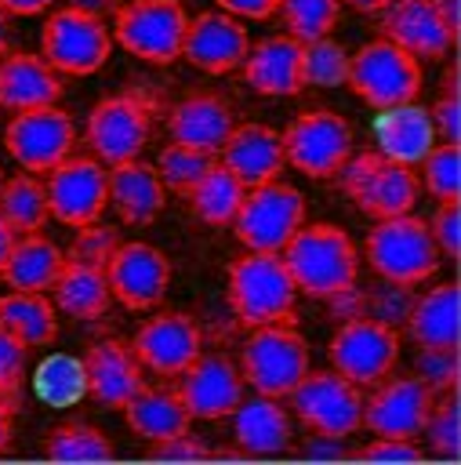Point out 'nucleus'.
I'll use <instances>...</instances> for the list:
<instances>
[{"label": "nucleus", "instance_id": "43", "mask_svg": "<svg viewBox=\"0 0 461 465\" xmlns=\"http://www.w3.org/2000/svg\"><path fill=\"white\" fill-rule=\"evenodd\" d=\"M417 440L428 443L425 454H436V458H446V461H454L461 454V421H457V396L454 392L436 396V407H432Z\"/></svg>", "mask_w": 461, "mask_h": 465}, {"label": "nucleus", "instance_id": "31", "mask_svg": "<svg viewBox=\"0 0 461 465\" xmlns=\"http://www.w3.org/2000/svg\"><path fill=\"white\" fill-rule=\"evenodd\" d=\"M65 265V251L44 232H22L11 243V254L0 269V280L11 291H51Z\"/></svg>", "mask_w": 461, "mask_h": 465}, {"label": "nucleus", "instance_id": "53", "mask_svg": "<svg viewBox=\"0 0 461 465\" xmlns=\"http://www.w3.org/2000/svg\"><path fill=\"white\" fill-rule=\"evenodd\" d=\"M218 11L240 18V22H269L280 11V0H214Z\"/></svg>", "mask_w": 461, "mask_h": 465}, {"label": "nucleus", "instance_id": "61", "mask_svg": "<svg viewBox=\"0 0 461 465\" xmlns=\"http://www.w3.org/2000/svg\"><path fill=\"white\" fill-rule=\"evenodd\" d=\"M11 51V15L0 7V58Z\"/></svg>", "mask_w": 461, "mask_h": 465}, {"label": "nucleus", "instance_id": "6", "mask_svg": "<svg viewBox=\"0 0 461 465\" xmlns=\"http://www.w3.org/2000/svg\"><path fill=\"white\" fill-rule=\"evenodd\" d=\"M421 84H425L421 62L414 54H407L403 47H396L392 40H385V36H374L356 54H348L345 87L378 113L392 109V105L417 102Z\"/></svg>", "mask_w": 461, "mask_h": 465}, {"label": "nucleus", "instance_id": "33", "mask_svg": "<svg viewBox=\"0 0 461 465\" xmlns=\"http://www.w3.org/2000/svg\"><path fill=\"white\" fill-rule=\"evenodd\" d=\"M123 421L134 436L156 443V440H167V436H178L192 425L181 396L174 389H149L142 385L127 403H123Z\"/></svg>", "mask_w": 461, "mask_h": 465}, {"label": "nucleus", "instance_id": "14", "mask_svg": "<svg viewBox=\"0 0 461 465\" xmlns=\"http://www.w3.org/2000/svg\"><path fill=\"white\" fill-rule=\"evenodd\" d=\"M4 149L22 171L47 174L62 160L73 156L76 124L62 105H40V109L15 113L4 127Z\"/></svg>", "mask_w": 461, "mask_h": 465}, {"label": "nucleus", "instance_id": "13", "mask_svg": "<svg viewBox=\"0 0 461 465\" xmlns=\"http://www.w3.org/2000/svg\"><path fill=\"white\" fill-rule=\"evenodd\" d=\"M399 345H403V334L396 327H388L374 316H356V320L338 323V331L327 345V356L338 374H345L359 389H370L396 371Z\"/></svg>", "mask_w": 461, "mask_h": 465}, {"label": "nucleus", "instance_id": "20", "mask_svg": "<svg viewBox=\"0 0 461 465\" xmlns=\"http://www.w3.org/2000/svg\"><path fill=\"white\" fill-rule=\"evenodd\" d=\"M247 51H250V36H247L240 18H232L225 11H200L189 18L181 58L192 69L211 73V76H225V73H236L243 65Z\"/></svg>", "mask_w": 461, "mask_h": 465}, {"label": "nucleus", "instance_id": "62", "mask_svg": "<svg viewBox=\"0 0 461 465\" xmlns=\"http://www.w3.org/2000/svg\"><path fill=\"white\" fill-rule=\"evenodd\" d=\"M4 178H7V174H4V167H0V189H4Z\"/></svg>", "mask_w": 461, "mask_h": 465}, {"label": "nucleus", "instance_id": "4", "mask_svg": "<svg viewBox=\"0 0 461 465\" xmlns=\"http://www.w3.org/2000/svg\"><path fill=\"white\" fill-rule=\"evenodd\" d=\"M363 258L378 280L417 287L428 283L439 269V247L428 232V222L410 214L378 218L363 240Z\"/></svg>", "mask_w": 461, "mask_h": 465}, {"label": "nucleus", "instance_id": "30", "mask_svg": "<svg viewBox=\"0 0 461 465\" xmlns=\"http://www.w3.org/2000/svg\"><path fill=\"white\" fill-rule=\"evenodd\" d=\"M407 334L414 345H439L457 349L461 320H457V280L432 283L428 291L414 294V305L407 312Z\"/></svg>", "mask_w": 461, "mask_h": 465}, {"label": "nucleus", "instance_id": "3", "mask_svg": "<svg viewBox=\"0 0 461 465\" xmlns=\"http://www.w3.org/2000/svg\"><path fill=\"white\" fill-rule=\"evenodd\" d=\"M160 113V94L145 87H127L91 105L83 124V142L105 167L138 160L152 134V116Z\"/></svg>", "mask_w": 461, "mask_h": 465}, {"label": "nucleus", "instance_id": "52", "mask_svg": "<svg viewBox=\"0 0 461 465\" xmlns=\"http://www.w3.org/2000/svg\"><path fill=\"white\" fill-rule=\"evenodd\" d=\"M327 312H330L338 323L356 320V316H367V291L359 287V280L348 283V287H341L338 294H330V298H327Z\"/></svg>", "mask_w": 461, "mask_h": 465}, {"label": "nucleus", "instance_id": "35", "mask_svg": "<svg viewBox=\"0 0 461 465\" xmlns=\"http://www.w3.org/2000/svg\"><path fill=\"white\" fill-rule=\"evenodd\" d=\"M243 193H247V185L221 163V160H214L207 171H203V178L189 189V211L203 222V225H214V229H225V225H232V218H236V211H240V203H243Z\"/></svg>", "mask_w": 461, "mask_h": 465}, {"label": "nucleus", "instance_id": "29", "mask_svg": "<svg viewBox=\"0 0 461 465\" xmlns=\"http://www.w3.org/2000/svg\"><path fill=\"white\" fill-rule=\"evenodd\" d=\"M374 142H378V153L385 160H396L403 167H417L439 138H436V127L428 116V105L407 102V105L381 109L374 116Z\"/></svg>", "mask_w": 461, "mask_h": 465}, {"label": "nucleus", "instance_id": "50", "mask_svg": "<svg viewBox=\"0 0 461 465\" xmlns=\"http://www.w3.org/2000/svg\"><path fill=\"white\" fill-rule=\"evenodd\" d=\"M348 458H359V461H421L425 447H417V440H403V436H374L367 447L348 450Z\"/></svg>", "mask_w": 461, "mask_h": 465}, {"label": "nucleus", "instance_id": "45", "mask_svg": "<svg viewBox=\"0 0 461 465\" xmlns=\"http://www.w3.org/2000/svg\"><path fill=\"white\" fill-rule=\"evenodd\" d=\"M410 305H414V287L381 280L378 287L367 291V316H374V320H381V323H388L396 331H403Z\"/></svg>", "mask_w": 461, "mask_h": 465}, {"label": "nucleus", "instance_id": "40", "mask_svg": "<svg viewBox=\"0 0 461 465\" xmlns=\"http://www.w3.org/2000/svg\"><path fill=\"white\" fill-rule=\"evenodd\" d=\"M287 36L309 44L319 36H330V29L341 18V0H280V11Z\"/></svg>", "mask_w": 461, "mask_h": 465}, {"label": "nucleus", "instance_id": "9", "mask_svg": "<svg viewBox=\"0 0 461 465\" xmlns=\"http://www.w3.org/2000/svg\"><path fill=\"white\" fill-rule=\"evenodd\" d=\"M283 156L305 178H334L341 163L356 153L352 124L334 109H305L283 131Z\"/></svg>", "mask_w": 461, "mask_h": 465}, {"label": "nucleus", "instance_id": "55", "mask_svg": "<svg viewBox=\"0 0 461 465\" xmlns=\"http://www.w3.org/2000/svg\"><path fill=\"white\" fill-rule=\"evenodd\" d=\"M58 0H0V7L11 15V18H33V15H44L51 11Z\"/></svg>", "mask_w": 461, "mask_h": 465}, {"label": "nucleus", "instance_id": "47", "mask_svg": "<svg viewBox=\"0 0 461 465\" xmlns=\"http://www.w3.org/2000/svg\"><path fill=\"white\" fill-rule=\"evenodd\" d=\"M432 127L439 142H461V98H457V69L450 65L443 76V91L439 98L428 105Z\"/></svg>", "mask_w": 461, "mask_h": 465}, {"label": "nucleus", "instance_id": "22", "mask_svg": "<svg viewBox=\"0 0 461 465\" xmlns=\"http://www.w3.org/2000/svg\"><path fill=\"white\" fill-rule=\"evenodd\" d=\"M87 396L109 411H123V403L145 385V367L123 338H98L83 352Z\"/></svg>", "mask_w": 461, "mask_h": 465}, {"label": "nucleus", "instance_id": "51", "mask_svg": "<svg viewBox=\"0 0 461 465\" xmlns=\"http://www.w3.org/2000/svg\"><path fill=\"white\" fill-rule=\"evenodd\" d=\"M149 458H160V461H200V458H211V447L185 429L178 436L149 443Z\"/></svg>", "mask_w": 461, "mask_h": 465}, {"label": "nucleus", "instance_id": "21", "mask_svg": "<svg viewBox=\"0 0 461 465\" xmlns=\"http://www.w3.org/2000/svg\"><path fill=\"white\" fill-rule=\"evenodd\" d=\"M378 29L385 40H392L417 62L446 58L457 44L436 11V0H388L378 11Z\"/></svg>", "mask_w": 461, "mask_h": 465}, {"label": "nucleus", "instance_id": "2", "mask_svg": "<svg viewBox=\"0 0 461 465\" xmlns=\"http://www.w3.org/2000/svg\"><path fill=\"white\" fill-rule=\"evenodd\" d=\"M298 294L327 302L341 287L359 280V251L352 236L334 222H305L280 251Z\"/></svg>", "mask_w": 461, "mask_h": 465}, {"label": "nucleus", "instance_id": "18", "mask_svg": "<svg viewBox=\"0 0 461 465\" xmlns=\"http://www.w3.org/2000/svg\"><path fill=\"white\" fill-rule=\"evenodd\" d=\"M243 374L240 363L225 352H200L178 378L174 392L181 396L192 421H221L243 400Z\"/></svg>", "mask_w": 461, "mask_h": 465}, {"label": "nucleus", "instance_id": "8", "mask_svg": "<svg viewBox=\"0 0 461 465\" xmlns=\"http://www.w3.org/2000/svg\"><path fill=\"white\" fill-rule=\"evenodd\" d=\"M113 44L149 65H171L181 58L189 11L181 0H123L113 15Z\"/></svg>", "mask_w": 461, "mask_h": 465}, {"label": "nucleus", "instance_id": "42", "mask_svg": "<svg viewBox=\"0 0 461 465\" xmlns=\"http://www.w3.org/2000/svg\"><path fill=\"white\" fill-rule=\"evenodd\" d=\"M218 156H211V153H200V149H189V145H181V142H167L163 149H160V156H156V174H160V182H163V189L167 193H178V196H189V189L203 178V171L214 163Z\"/></svg>", "mask_w": 461, "mask_h": 465}, {"label": "nucleus", "instance_id": "57", "mask_svg": "<svg viewBox=\"0 0 461 465\" xmlns=\"http://www.w3.org/2000/svg\"><path fill=\"white\" fill-rule=\"evenodd\" d=\"M11 436H15V400L0 396V454H7Z\"/></svg>", "mask_w": 461, "mask_h": 465}, {"label": "nucleus", "instance_id": "32", "mask_svg": "<svg viewBox=\"0 0 461 465\" xmlns=\"http://www.w3.org/2000/svg\"><path fill=\"white\" fill-rule=\"evenodd\" d=\"M51 302H54L58 312H65L73 320H98L113 302L105 269L65 258L58 280L51 283Z\"/></svg>", "mask_w": 461, "mask_h": 465}, {"label": "nucleus", "instance_id": "19", "mask_svg": "<svg viewBox=\"0 0 461 465\" xmlns=\"http://www.w3.org/2000/svg\"><path fill=\"white\" fill-rule=\"evenodd\" d=\"M131 349L145 371H152L160 378H178L203 352V327L196 323L192 312L163 309L134 331Z\"/></svg>", "mask_w": 461, "mask_h": 465}, {"label": "nucleus", "instance_id": "7", "mask_svg": "<svg viewBox=\"0 0 461 465\" xmlns=\"http://www.w3.org/2000/svg\"><path fill=\"white\" fill-rule=\"evenodd\" d=\"M341 193L367 214V218H396V214H410L417 196H421V182L414 167H403L396 160H385L378 149L367 153H352L341 171L334 174Z\"/></svg>", "mask_w": 461, "mask_h": 465}, {"label": "nucleus", "instance_id": "24", "mask_svg": "<svg viewBox=\"0 0 461 465\" xmlns=\"http://www.w3.org/2000/svg\"><path fill=\"white\" fill-rule=\"evenodd\" d=\"M218 160H221V163H225L247 189L280 178L283 167H287L280 131L269 127V124H254V120L236 124V127L229 131V138H225Z\"/></svg>", "mask_w": 461, "mask_h": 465}, {"label": "nucleus", "instance_id": "15", "mask_svg": "<svg viewBox=\"0 0 461 465\" xmlns=\"http://www.w3.org/2000/svg\"><path fill=\"white\" fill-rule=\"evenodd\" d=\"M44 185H47L51 218L69 229L102 222V214L109 207V167L94 156L73 153L54 171H47Z\"/></svg>", "mask_w": 461, "mask_h": 465}, {"label": "nucleus", "instance_id": "10", "mask_svg": "<svg viewBox=\"0 0 461 465\" xmlns=\"http://www.w3.org/2000/svg\"><path fill=\"white\" fill-rule=\"evenodd\" d=\"M40 54L62 76H91L113 54V29L105 25V18L62 4L44 18Z\"/></svg>", "mask_w": 461, "mask_h": 465}, {"label": "nucleus", "instance_id": "59", "mask_svg": "<svg viewBox=\"0 0 461 465\" xmlns=\"http://www.w3.org/2000/svg\"><path fill=\"white\" fill-rule=\"evenodd\" d=\"M15 229L4 222V214H0V269H4V262H7V254H11V243H15Z\"/></svg>", "mask_w": 461, "mask_h": 465}, {"label": "nucleus", "instance_id": "12", "mask_svg": "<svg viewBox=\"0 0 461 465\" xmlns=\"http://www.w3.org/2000/svg\"><path fill=\"white\" fill-rule=\"evenodd\" d=\"M290 411L309 432L323 436H341L348 440L352 432L363 429V389L352 385L345 374L330 371H305V378L290 389Z\"/></svg>", "mask_w": 461, "mask_h": 465}, {"label": "nucleus", "instance_id": "49", "mask_svg": "<svg viewBox=\"0 0 461 465\" xmlns=\"http://www.w3.org/2000/svg\"><path fill=\"white\" fill-rule=\"evenodd\" d=\"M428 232L439 247V258L457 262V254H461V207H457V200L439 203V211L428 222Z\"/></svg>", "mask_w": 461, "mask_h": 465}, {"label": "nucleus", "instance_id": "44", "mask_svg": "<svg viewBox=\"0 0 461 465\" xmlns=\"http://www.w3.org/2000/svg\"><path fill=\"white\" fill-rule=\"evenodd\" d=\"M414 374L436 392H454L457 389V378H461V360H457V349H439V345H417V356H414Z\"/></svg>", "mask_w": 461, "mask_h": 465}, {"label": "nucleus", "instance_id": "56", "mask_svg": "<svg viewBox=\"0 0 461 465\" xmlns=\"http://www.w3.org/2000/svg\"><path fill=\"white\" fill-rule=\"evenodd\" d=\"M65 4L76 7V11H83V15H94V18H113L123 0H65Z\"/></svg>", "mask_w": 461, "mask_h": 465}, {"label": "nucleus", "instance_id": "26", "mask_svg": "<svg viewBox=\"0 0 461 465\" xmlns=\"http://www.w3.org/2000/svg\"><path fill=\"white\" fill-rule=\"evenodd\" d=\"M229 418H232V440L243 450V458H272L290 450L294 443L290 411L276 396H261V392H254L250 400L243 396Z\"/></svg>", "mask_w": 461, "mask_h": 465}, {"label": "nucleus", "instance_id": "58", "mask_svg": "<svg viewBox=\"0 0 461 465\" xmlns=\"http://www.w3.org/2000/svg\"><path fill=\"white\" fill-rule=\"evenodd\" d=\"M457 7H461V0H436V11H439V18L454 40H457Z\"/></svg>", "mask_w": 461, "mask_h": 465}, {"label": "nucleus", "instance_id": "37", "mask_svg": "<svg viewBox=\"0 0 461 465\" xmlns=\"http://www.w3.org/2000/svg\"><path fill=\"white\" fill-rule=\"evenodd\" d=\"M44 454L54 458V461H105L113 458V440L98 429V425H87V421H65V425H54L44 440Z\"/></svg>", "mask_w": 461, "mask_h": 465}, {"label": "nucleus", "instance_id": "48", "mask_svg": "<svg viewBox=\"0 0 461 465\" xmlns=\"http://www.w3.org/2000/svg\"><path fill=\"white\" fill-rule=\"evenodd\" d=\"M25 360H29V345L0 327V396L18 400V389L25 381Z\"/></svg>", "mask_w": 461, "mask_h": 465}, {"label": "nucleus", "instance_id": "36", "mask_svg": "<svg viewBox=\"0 0 461 465\" xmlns=\"http://www.w3.org/2000/svg\"><path fill=\"white\" fill-rule=\"evenodd\" d=\"M0 214L4 222L22 236V232H44L47 218H51V203H47V185L22 171V174H11L4 178V189H0Z\"/></svg>", "mask_w": 461, "mask_h": 465}, {"label": "nucleus", "instance_id": "17", "mask_svg": "<svg viewBox=\"0 0 461 465\" xmlns=\"http://www.w3.org/2000/svg\"><path fill=\"white\" fill-rule=\"evenodd\" d=\"M432 407L436 392L417 374H388L370 385V396H363V429H370L374 436L417 440Z\"/></svg>", "mask_w": 461, "mask_h": 465}, {"label": "nucleus", "instance_id": "39", "mask_svg": "<svg viewBox=\"0 0 461 465\" xmlns=\"http://www.w3.org/2000/svg\"><path fill=\"white\" fill-rule=\"evenodd\" d=\"M36 396L47 400L51 407H69L80 396H87V378H83V360L73 356H47L36 367Z\"/></svg>", "mask_w": 461, "mask_h": 465}, {"label": "nucleus", "instance_id": "46", "mask_svg": "<svg viewBox=\"0 0 461 465\" xmlns=\"http://www.w3.org/2000/svg\"><path fill=\"white\" fill-rule=\"evenodd\" d=\"M116 247H120L116 229H113V225H102V222H91V225H80V229H76V236H73L65 258L87 262V265H102V269H105V262L113 258Z\"/></svg>", "mask_w": 461, "mask_h": 465}, {"label": "nucleus", "instance_id": "28", "mask_svg": "<svg viewBox=\"0 0 461 465\" xmlns=\"http://www.w3.org/2000/svg\"><path fill=\"white\" fill-rule=\"evenodd\" d=\"M163 203H167V189L152 163L138 156L109 167V207L123 225H134V229L152 225L163 214Z\"/></svg>", "mask_w": 461, "mask_h": 465}, {"label": "nucleus", "instance_id": "23", "mask_svg": "<svg viewBox=\"0 0 461 465\" xmlns=\"http://www.w3.org/2000/svg\"><path fill=\"white\" fill-rule=\"evenodd\" d=\"M232 127H236V113L214 91H192V94H185L181 102H174L167 109L171 142H181V145L211 153V156L221 153V145H225Z\"/></svg>", "mask_w": 461, "mask_h": 465}, {"label": "nucleus", "instance_id": "38", "mask_svg": "<svg viewBox=\"0 0 461 465\" xmlns=\"http://www.w3.org/2000/svg\"><path fill=\"white\" fill-rule=\"evenodd\" d=\"M417 167H421L417 182L432 200L439 203L461 200V145L457 142H436Z\"/></svg>", "mask_w": 461, "mask_h": 465}, {"label": "nucleus", "instance_id": "11", "mask_svg": "<svg viewBox=\"0 0 461 465\" xmlns=\"http://www.w3.org/2000/svg\"><path fill=\"white\" fill-rule=\"evenodd\" d=\"M301 225H305V196L280 178L247 189L232 218L236 240L247 251H265V254H280Z\"/></svg>", "mask_w": 461, "mask_h": 465}, {"label": "nucleus", "instance_id": "41", "mask_svg": "<svg viewBox=\"0 0 461 465\" xmlns=\"http://www.w3.org/2000/svg\"><path fill=\"white\" fill-rule=\"evenodd\" d=\"M301 80L305 87H345L348 80V51L334 36H319L301 44Z\"/></svg>", "mask_w": 461, "mask_h": 465}, {"label": "nucleus", "instance_id": "54", "mask_svg": "<svg viewBox=\"0 0 461 465\" xmlns=\"http://www.w3.org/2000/svg\"><path fill=\"white\" fill-rule=\"evenodd\" d=\"M301 458H319V461H334V458H348L345 450V440L341 436H323V432H312L305 436V443L298 447Z\"/></svg>", "mask_w": 461, "mask_h": 465}, {"label": "nucleus", "instance_id": "16", "mask_svg": "<svg viewBox=\"0 0 461 465\" xmlns=\"http://www.w3.org/2000/svg\"><path fill=\"white\" fill-rule=\"evenodd\" d=\"M113 298L131 312H149L167 298L171 287V258L145 240H120L113 258L105 262Z\"/></svg>", "mask_w": 461, "mask_h": 465}, {"label": "nucleus", "instance_id": "27", "mask_svg": "<svg viewBox=\"0 0 461 465\" xmlns=\"http://www.w3.org/2000/svg\"><path fill=\"white\" fill-rule=\"evenodd\" d=\"M62 91H65L62 73H54L44 54L7 51L0 58V109L25 113L40 105H58Z\"/></svg>", "mask_w": 461, "mask_h": 465}, {"label": "nucleus", "instance_id": "5", "mask_svg": "<svg viewBox=\"0 0 461 465\" xmlns=\"http://www.w3.org/2000/svg\"><path fill=\"white\" fill-rule=\"evenodd\" d=\"M309 367V341L294 323L250 327L240 345V374L261 396L287 400Z\"/></svg>", "mask_w": 461, "mask_h": 465}, {"label": "nucleus", "instance_id": "34", "mask_svg": "<svg viewBox=\"0 0 461 465\" xmlns=\"http://www.w3.org/2000/svg\"><path fill=\"white\" fill-rule=\"evenodd\" d=\"M0 327L11 331L29 349H44L58 338V309L47 291H11L0 294Z\"/></svg>", "mask_w": 461, "mask_h": 465}, {"label": "nucleus", "instance_id": "1", "mask_svg": "<svg viewBox=\"0 0 461 465\" xmlns=\"http://www.w3.org/2000/svg\"><path fill=\"white\" fill-rule=\"evenodd\" d=\"M225 302L240 327L294 323L298 320V287L280 254L243 251L229 262Z\"/></svg>", "mask_w": 461, "mask_h": 465}, {"label": "nucleus", "instance_id": "25", "mask_svg": "<svg viewBox=\"0 0 461 465\" xmlns=\"http://www.w3.org/2000/svg\"><path fill=\"white\" fill-rule=\"evenodd\" d=\"M243 80L250 91L265 94V98H294L305 91L301 80V40L276 33L265 36L258 44H250L243 65H240Z\"/></svg>", "mask_w": 461, "mask_h": 465}, {"label": "nucleus", "instance_id": "60", "mask_svg": "<svg viewBox=\"0 0 461 465\" xmlns=\"http://www.w3.org/2000/svg\"><path fill=\"white\" fill-rule=\"evenodd\" d=\"M345 7H352V11H359V15H378L388 0H341Z\"/></svg>", "mask_w": 461, "mask_h": 465}]
</instances>
